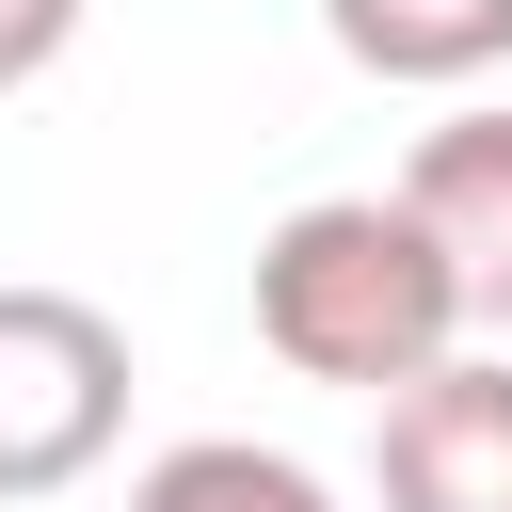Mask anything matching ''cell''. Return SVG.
Listing matches in <instances>:
<instances>
[{"label": "cell", "instance_id": "6da1fadb", "mask_svg": "<svg viewBox=\"0 0 512 512\" xmlns=\"http://www.w3.org/2000/svg\"><path fill=\"white\" fill-rule=\"evenodd\" d=\"M256 336L272 368L304 384H352V400H400L464 352V288L432 256V224L400 192H320L256 240Z\"/></svg>", "mask_w": 512, "mask_h": 512}, {"label": "cell", "instance_id": "7a4b0ae2", "mask_svg": "<svg viewBox=\"0 0 512 512\" xmlns=\"http://www.w3.org/2000/svg\"><path fill=\"white\" fill-rule=\"evenodd\" d=\"M128 432V336L80 288H0V496L96 480Z\"/></svg>", "mask_w": 512, "mask_h": 512}, {"label": "cell", "instance_id": "3957f363", "mask_svg": "<svg viewBox=\"0 0 512 512\" xmlns=\"http://www.w3.org/2000/svg\"><path fill=\"white\" fill-rule=\"evenodd\" d=\"M384 512H512V352H448L368 432Z\"/></svg>", "mask_w": 512, "mask_h": 512}, {"label": "cell", "instance_id": "277c9868", "mask_svg": "<svg viewBox=\"0 0 512 512\" xmlns=\"http://www.w3.org/2000/svg\"><path fill=\"white\" fill-rule=\"evenodd\" d=\"M400 208H416V224H432V256H448L464 336H512V96H464L448 128H416Z\"/></svg>", "mask_w": 512, "mask_h": 512}, {"label": "cell", "instance_id": "5b68a950", "mask_svg": "<svg viewBox=\"0 0 512 512\" xmlns=\"http://www.w3.org/2000/svg\"><path fill=\"white\" fill-rule=\"evenodd\" d=\"M320 32H336V64L416 80V96H464L512 64V0H320Z\"/></svg>", "mask_w": 512, "mask_h": 512}, {"label": "cell", "instance_id": "8992f818", "mask_svg": "<svg viewBox=\"0 0 512 512\" xmlns=\"http://www.w3.org/2000/svg\"><path fill=\"white\" fill-rule=\"evenodd\" d=\"M128 512H336V480L288 464V448H256V432H192V448H160L128 480Z\"/></svg>", "mask_w": 512, "mask_h": 512}, {"label": "cell", "instance_id": "52a82bcc", "mask_svg": "<svg viewBox=\"0 0 512 512\" xmlns=\"http://www.w3.org/2000/svg\"><path fill=\"white\" fill-rule=\"evenodd\" d=\"M64 48H80V0H0V96H16V80H48Z\"/></svg>", "mask_w": 512, "mask_h": 512}]
</instances>
